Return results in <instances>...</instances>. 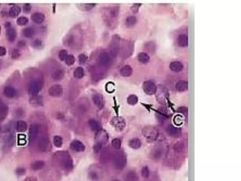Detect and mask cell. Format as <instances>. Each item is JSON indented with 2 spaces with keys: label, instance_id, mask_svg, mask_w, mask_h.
<instances>
[{
  "label": "cell",
  "instance_id": "obj_1",
  "mask_svg": "<svg viewBox=\"0 0 241 181\" xmlns=\"http://www.w3.org/2000/svg\"><path fill=\"white\" fill-rule=\"evenodd\" d=\"M55 159L58 164L65 169L70 170L73 168V160L66 151H60L56 153Z\"/></svg>",
  "mask_w": 241,
  "mask_h": 181
},
{
  "label": "cell",
  "instance_id": "obj_2",
  "mask_svg": "<svg viewBox=\"0 0 241 181\" xmlns=\"http://www.w3.org/2000/svg\"><path fill=\"white\" fill-rule=\"evenodd\" d=\"M120 38L117 35H113L109 44V52L111 57L115 58L119 53L120 49Z\"/></svg>",
  "mask_w": 241,
  "mask_h": 181
},
{
  "label": "cell",
  "instance_id": "obj_3",
  "mask_svg": "<svg viewBox=\"0 0 241 181\" xmlns=\"http://www.w3.org/2000/svg\"><path fill=\"white\" fill-rule=\"evenodd\" d=\"M113 164L115 169L122 170L127 163V159L124 153L119 151L115 153L113 158Z\"/></svg>",
  "mask_w": 241,
  "mask_h": 181
},
{
  "label": "cell",
  "instance_id": "obj_4",
  "mask_svg": "<svg viewBox=\"0 0 241 181\" xmlns=\"http://www.w3.org/2000/svg\"><path fill=\"white\" fill-rule=\"evenodd\" d=\"M144 136L148 141L153 142L156 140L158 136V130L156 128L152 126H146L143 130Z\"/></svg>",
  "mask_w": 241,
  "mask_h": 181
},
{
  "label": "cell",
  "instance_id": "obj_5",
  "mask_svg": "<svg viewBox=\"0 0 241 181\" xmlns=\"http://www.w3.org/2000/svg\"><path fill=\"white\" fill-rule=\"evenodd\" d=\"M42 81L39 80H32L29 85L28 92L33 97L37 96L42 88Z\"/></svg>",
  "mask_w": 241,
  "mask_h": 181
},
{
  "label": "cell",
  "instance_id": "obj_6",
  "mask_svg": "<svg viewBox=\"0 0 241 181\" xmlns=\"http://www.w3.org/2000/svg\"><path fill=\"white\" fill-rule=\"evenodd\" d=\"M132 45L129 42H123L120 47V54L122 58H127L131 55L132 53Z\"/></svg>",
  "mask_w": 241,
  "mask_h": 181
},
{
  "label": "cell",
  "instance_id": "obj_7",
  "mask_svg": "<svg viewBox=\"0 0 241 181\" xmlns=\"http://www.w3.org/2000/svg\"><path fill=\"white\" fill-rule=\"evenodd\" d=\"M143 89L145 93L149 95H153L157 91V87L156 85L151 81L145 82L143 85Z\"/></svg>",
  "mask_w": 241,
  "mask_h": 181
},
{
  "label": "cell",
  "instance_id": "obj_8",
  "mask_svg": "<svg viewBox=\"0 0 241 181\" xmlns=\"http://www.w3.org/2000/svg\"><path fill=\"white\" fill-rule=\"evenodd\" d=\"M48 93L51 96L59 97L62 96L63 93L62 86L58 84H55L51 86L48 90Z\"/></svg>",
  "mask_w": 241,
  "mask_h": 181
},
{
  "label": "cell",
  "instance_id": "obj_9",
  "mask_svg": "<svg viewBox=\"0 0 241 181\" xmlns=\"http://www.w3.org/2000/svg\"><path fill=\"white\" fill-rule=\"evenodd\" d=\"M111 124L119 131L123 130L126 125V123L124 119L120 117H113L111 121Z\"/></svg>",
  "mask_w": 241,
  "mask_h": 181
},
{
  "label": "cell",
  "instance_id": "obj_10",
  "mask_svg": "<svg viewBox=\"0 0 241 181\" xmlns=\"http://www.w3.org/2000/svg\"><path fill=\"white\" fill-rule=\"evenodd\" d=\"M166 131L169 136L173 138H178L181 134V130L180 129L171 125L167 127Z\"/></svg>",
  "mask_w": 241,
  "mask_h": 181
},
{
  "label": "cell",
  "instance_id": "obj_11",
  "mask_svg": "<svg viewBox=\"0 0 241 181\" xmlns=\"http://www.w3.org/2000/svg\"><path fill=\"white\" fill-rule=\"evenodd\" d=\"M39 128L38 125L36 124H32L30 126L29 131L28 140L30 142L35 141L39 134Z\"/></svg>",
  "mask_w": 241,
  "mask_h": 181
},
{
  "label": "cell",
  "instance_id": "obj_12",
  "mask_svg": "<svg viewBox=\"0 0 241 181\" xmlns=\"http://www.w3.org/2000/svg\"><path fill=\"white\" fill-rule=\"evenodd\" d=\"M111 56L109 53L107 52H101L99 57L100 63L103 66H106L109 65L111 62Z\"/></svg>",
  "mask_w": 241,
  "mask_h": 181
},
{
  "label": "cell",
  "instance_id": "obj_13",
  "mask_svg": "<svg viewBox=\"0 0 241 181\" xmlns=\"http://www.w3.org/2000/svg\"><path fill=\"white\" fill-rule=\"evenodd\" d=\"M7 25L6 26V35L7 38L8 40L10 42H13L16 40L17 37V33L16 31L14 28H12L11 26V25Z\"/></svg>",
  "mask_w": 241,
  "mask_h": 181
},
{
  "label": "cell",
  "instance_id": "obj_14",
  "mask_svg": "<svg viewBox=\"0 0 241 181\" xmlns=\"http://www.w3.org/2000/svg\"><path fill=\"white\" fill-rule=\"evenodd\" d=\"M39 150L42 152H46L50 148V142L48 138H43L39 141L38 144Z\"/></svg>",
  "mask_w": 241,
  "mask_h": 181
},
{
  "label": "cell",
  "instance_id": "obj_15",
  "mask_svg": "<svg viewBox=\"0 0 241 181\" xmlns=\"http://www.w3.org/2000/svg\"><path fill=\"white\" fill-rule=\"evenodd\" d=\"M70 148L76 152H82L85 150V146L83 142L80 141L75 140L70 144Z\"/></svg>",
  "mask_w": 241,
  "mask_h": 181
},
{
  "label": "cell",
  "instance_id": "obj_16",
  "mask_svg": "<svg viewBox=\"0 0 241 181\" xmlns=\"http://www.w3.org/2000/svg\"><path fill=\"white\" fill-rule=\"evenodd\" d=\"M80 38L77 37V35L75 34H71L66 38V45L69 47H74V46L76 45V44L78 42V41L80 40Z\"/></svg>",
  "mask_w": 241,
  "mask_h": 181
},
{
  "label": "cell",
  "instance_id": "obj_17",
  "mask_svg": "<svg viewBox=\"0 0 241 181\" xmlns=\"http://www.w3.org/2000/svg\"><path fill=\"white\" fill-rule=\"evenodd\" d=\"M65 71L62 69H56L51 73V77L54 80L56 81H60L65 77Z\"/></svg>",
  "mask_w": 241,
  "mask_h": 181
},
{
  "label": "cell",
  "instance_id": "obj_18",
  "mask_svg": "<svg viewBox=\"0 0 241 181\" xmlns=\"http://www.w3.org/2000/svg\"><path fill=\"white\" fill-rule=\"evenodd\" d=\"M31 19L37 24H41L44 21L45 16L41 12H35L32 15Z\"/></svg>",
  "mask_w": 241,
  "mask_h": 181
},
{
  "label": "cell",
  "instance_id": "obj_19",
  "mask_svg": "<svg viewBox=\"0 0 241 181\" xmlns=\"http://www.w3.org/2000/svg\"><path fill=\"white\" fill-rule=\"evenodd\" d=\"M92 100L95 105L99 108H101L103 106L104 102L102 97L99 94H96L93 95Z\"/></svg>",
  "mask_w": 241,
  "mask_h": 181
},
{
  "label": "cell",
  "instance_id": "obj_20",
  "mask_svg": "<svg viewBox=\"0 0 241 181\" xmlns=\"http://www.w3.org/2000/svg\"><path fill=\"white\" fill-rule=\"evenodd\" d=\"M3 93L7 97L13 98L16 96L17 91L16 89L12 86H7L4 88Z\"/></svg>",
  "mask_w": 241,
  "mask_h": 181
},
{
  "label": "cell",
  "instance_id": "obj_21",
  "mask_svg": "<svg viewBox=\"0 0 241 181\" xmlns=\"http://www.w3.org/2000/svg\"><path fill=\"white\" fill-rule=\"evenodd\" d=\"M133 70L131 66L129 65H126L123 66L120 71V74L123 77H129L132 74Z\"/></svg>",
  "mask_w": 241,
  "mask_h": 181
},
{
  "label": "cell",
  "instance_id": "obj_22",
  "mask_svg": "<svg viewBox=\"0 0 241 181\" xmlns=\"http://www.w3.org/2000/svg\"><path fill=\"white\" fill-rule=\"evenodd\" d=\"M183 65L179 61H175L171 63L170 68L171 71L175 72H179L183 69Z\"/></svg>",
  "mask_w": 241,
  "mask_h": 181
},
{
  "label": "cell",
  "instance_id": "obj_23",
  "mask_svg": "<svg viewBox=\"0 0 241 181\" xmlns=\"http://www.w3.org/2000/svg\"><path fill=\"white\" fill-rule=\"evenodd\" d=\"M21 8H20V6L18 5L13 6L10 8L9 11V15L12 18H15L18 16V15L21 12Z\"/></svg>",
  "mask_w": 241,
  "mask_h": 181
},
{
  "label": "cell",
  "instance_id": "obj_24",
  "mask_svg": "<svg viewBox=\"0 0 241 181\" xmlns=\"http://www.w3.org/2000/svg\"><path fill=\"white\" fill-rule=\"evenodd\" d=\"M88 123L89 127L92 130L96 131V132H98L100 130L101 126L100 125V123L97 121H96L93 119H89Z\"/></svg>",
  "mask_w": 241,
  "mask_h": 181
},
{
  "label": "cell",
  "instance_id": "obj_25",
  "mask_svg": "<svg viewBox=\"0 0 241 181\" xmlns=\"http://www.w3.org/2000/svg\"><path fill=\"white\" fill-rule=\"evenodd\" d=\"M178 44L181 47H186L188 45V37L187 35L182 34L178 37Z\"/></svg>",
  "mask_w": 241,
  "mask_h": 181
},
{
  "label": "cell",
  "instance_id": "obj_26",
  "mask_svg": "<svg viewBox=\"0 0 241 181\" xmlns=\"http://www.w3.org/2000/svg\"><path fill=\"white\" fill-rule=\"evenodd\" d=\"M176 88L179 92L185 91L188 88V83L187 81H179L176 85Z\"/></svg>",
  "mask_w": 241,
  "mask_h": 181
},
{
  "label": "cell",
  "instance_id": "obj_27",
  "mask_svg": "<svg viewBox=\"0 0 241 181\" xmlns=\"http://www.w3.org/2000/svg\"><path fill=\"white\" fill-rule=\"evenodd\" d=\"M27 125L24 121L20 120L17 123V130L20 133H24L27 130Z\"/></svg>",
  "mask_w": 241,
  "mask_h": 181
},
{
  "label": "cell",
  "instance_id": "obj_28",
  "mask_svg": "<svg viewBox=\"0 0 241 181\" xmlns=\"http://www.w3.org/2000/svg\"><path fill=\"white\" fill-rule=\"evenodd\" d=\"M8 113V107L3 104L0 105V121H3L5 119Z\"/></svg>",
  "mask_w": 241,
  "mask_h": 181
},
{
  "label": "cell",
  "instance_id": "obj_29",
  "mask_svg": "<svg viewBox=\"0 0 241 181\" xmlns=\"http://www.w3.org/2000/svg\"><path fill=\"white\" fill-rule=\"evenodd\" d=\"M23 34L24 36L26 38H31L35 35V29L31 27H27L24 29L23 30Z\"/></svg>",
  "mask_w": 241,
  "mask_h": 181
},
{
  "label": "cell",
  "instance_id": "obj_30",
  "mask_svg": "<svg viewBox=\"0 0 241 181\" xmlns=\"http://www.w3.org/2000/svg\"><path fill=\"white\" fill-rule=\"evenodd\" d=\"M129 145L131 148L133 149H138L141 147V142L139 139L134 138L129 142Z\"/></svg>",
  "mask_w": 241,
  "mask_h": 181
},
{
  "label": "cell",
  "instance_id": "obj_31",
  "mask_svg": "<svg viewBox=\"0 0 241 181\" xmlns=\"http://www.w3.org/2000/svg\"><path fill=\"white\" fill-rule=\"evenodd\" d=\"M44 162L41 160H38L32 164L31 168L34 171L40 170L44 167Z\"/></svg>",
  "mask_w": 241,
  "mask_h": 181
},
{
  "label": "cell",
  "instance_id": "obj_32",
  "mask_svg": "<svg viewBox=\"0 0 241 181\" xmlns=\"http://www.w3.org/2000/svg\"><path fill=\"white\" fill-rule=\"evenodd\" d=\"M137 59L140 62L146 64L149 61L150 58L149 55L145 52H141L137 56Z\"/></svg>",
  "mask_w": 241,
  "mask_h": 181
},
{
  "label": "cell",
  "instance_id": "obj_33",
  "mask_svg": "<svg viewBox=\"0 0 241 181\" xmlns=\"http://www.w3.org/2000/svg\"><path fill=\"white\" fill-rule=\"evenodd\" d=\"M84 75V71L83 68L79 66L77 68L74 72V76L76 79H81Z\"/></svg>",
  "mask_w": 241,
  "mask_h": 181
},
{
  "label": "cell",
  "instance_id": "obj_34",
  "mask_svg": "<svg viewBox=\"0 0 241 181\" xmlns=\"http://www.w3.org/2000/svg\"><path fill=\"white\" fill-rule=\"evenodd\" d=\"M137 22L136 17L134 16H129L126 20V25L128 27H131L134 26Z\"/></svg>",
  "mask_w": 241,
  "mask_h": 181
},
{
  "label": "cell",
  "instance_id": "obj_35",
  "mask_svg": "<svg viewBox=\"0 0 241 181\" xmlns=\"http://www.w3.org/2000/svg\"><path fill=\"white\" fill-rule=\"evenodd\" d=\"M126 181H137L138 176L136 173L133 171H131L127 173L126 176Z\"/></svg>",
  "mask_w": 241,
  "mask_h": 181
},
{
  "label": "cell",
  "instance_id": "obj_36",
  "mask_svg": "<svg viewBox=\"0 0 241 181\" xmlns=\"http://www.w3.org/2000/svg\"><path fill=\"white\" fill-rule=\"evenodd\" d=\"M162 155V150L161 148H156L153 151L152 156L154 159H160Z\"/></svg>",
  "mask_w": 241,
  "mask_h": 181
},
{
  "label": "cell",
  "instance_id": "obj_37",
  "mask_svg": "<svg viewBox=\"0 0 241 181\" xmlns=\"http://www.w3.org/2000/svg\"><path fill=\"white\" fill-rule=\"evenodd\" d=\"M53 143L56 147H61L63 144V140L60 136H55L53 138Z\"/></svg>",
  "mask_w": 241,
  "mask_h": 181
},
{
  "label": "cell",
  "instance_id": "obj_38",
  "mask_svg": "<svg viewBox=\"0 0 241 181\" xmlns=\"http://www.w3.org/2000/svg\"><path fill=\"white\" fill-rule=\"evenodd\" d=\"M18 145H20V146H24L26 144V136L25 134H18Z\"/></svg>",
  "mask_w": 241,
  "mask_h": 181
},
{
  "label": "cell",
  "instance_id": "obj_39",
  "mask_svg": "<svg viewBox=\"0 0 241 181\" xmlns=\"http://www.w3.org/2000/svg\"><path fill=\"white\" fill-rule=\"evenodd\" d=\"M137 102H138V98L137 96L134 94L130 95L127 99V102L129 104L131 105L136 104Z\"/></svg>",
  "mask_w": 241,
  "mask_h": 181
},
{
  "label": "cell",
  "instance_id": "obj_40",
  "mask_svg": "<svg viewBox=\"0 0 241 181\" xmlns=\"http://www.w3.org/2000/svg\"><path fill=\"white\" fill-rule=\"evenodd\" d=\"M28 22V19L27 18L24 16L20 17L17 20V24L21 26L26 25Z\"/></svg>",
  "mask_w": 241,
  "mask_h": 181
},
{
  "label": "cell",
  "instance_id": "obj_41",
  "mask_svg": "<svg viewBox=\"0 0 241 181\" xmlns=\"http://www.w3.org/2000/svg\"><path fill=\"white\" fill-rule=\"evenodd\" d=\"M65 62L66 65L69 66L73 65L75 61V59L74 55H68L66 59L65 60Z\"/></svg>",
  "mask_w": 241,
  "mask_h": 181
},
{
  "label": "cell",
  "instance_id": "obj_42",
  "mask_svg": "<svg viewBox=\"0 0 241 181\" xmlns=\"http://www.w3.org/2000/svg\"><path fill=\"white\" fill-rule=\"evenodd\" d=\"M68 56V51L66 49H62L61 51H60V52L58 53V57H59L60 60H61V61L65 60Z\"/></svg>",
  "mask_w": 241,
  "mask_h": 181
},
{
  "label": "cell",
  "instance_id": "obj_43",
  "mask_svg": "<svg viewBox=\"0 0 241 181\" xmlns=\"http://www.w3.org/2000/svg\"><path fill=\"white\" fill-rule=\"evenodd\" d=\"M112 145L113 147L115 149H119L121 146V142H120V140L118 138H115L114 139H113L112 141Z\"/></svg>",
  "mask_w": 241,
  "mask_h": 181
},
{
  "label": "cell",
  "instance_id": "obj_44",
  "mask_svg": "<svg viewBox=\"0 0 241 181\" xmlns=\"http://www.w3.org/2000/svg\"><path fill=\"white\" fill-rule=\"evenodd\" d=\"M21 54L20 51L17 49H13L12 53V57L14 59H17L20 57Z\"/></svg>",
  "mask_w": 241,
  "mask_h": 181
},
{
  "label": "cell",
  "instance_id": "obj_45",
  "mask_svg": "<svg viewBox=\"0 0 241 181\" xmlns=\"http://www.w3.org/2000/svg\"><path fill=\"white\" fill-rule=\"evenodd\" d=\"M102 148V143L101 142H97L94 145L93 150L95 153H99Z\"/></svg>",
  "mask_w": 241,
  "mask_h": 181
},
{
  "label": "cell",
  "instance_id": "obj_46",
  "mask_svg": "<svg viewBox=\"0 0 241 181\" xmlns=\"http://www.w3.org/2000/svg\"><path fill=\"white\" fill-rule=\"evenodd\" d=\"M141 175L143 177L147 178L149 176V171L147 167H143L141 170Z\"/></svg>",
  "mask_w": 241,
  "mask_h": 181
},
{
  "label": "cell",
  "instance_id": "obj_47",
  "mask_svg": "<svg viewBox=\"0 0 241 181\" xmlns=\"http://www.w3.org/2000/svg\"><path fill=\"white\" fill-rule=\"evenodd\" d=\"M42 44H43V43H42V41L39 39L35 40L32 42V43L33 47H35V48H39L42 46Z\"/></svg>",
  "mask_w": 241,
  "mask_h": 181
},
{
  "label": "cell",
  "instance_id": "obj_48",
  "mask_svg": "<svg viewBox=\"0 0 241 181\" xmlns=\"http://www.w3.org/2000/svg\"><path fill=\"white\" fill-rule=\"evenodd\" d=\"M79 63L81 64H83L86 62L87 60V57L84 54H81L78 57Z\"/></svg>",
  "mask_w": 241,
  "mask_h": 181
},
{
  "label": "cell",
  "instance_id": "obj_49",
  "mask_svg": "<svg viewBox=\"0 0 241 181\" xmlns=\"http://www.w3.org/2000/svg\"><path fill=\"white\" fill-rule=\"evenodd\" d=\"M32 6L29 3H26L24 5L23 7V12L25 13H30V12L31 11Z\"/></svg>",
  "mask_w": 241,
  "mask_h": 181
},
{
  "label": "cell",
  "instance_id": "obj_50",
  "mask_svg": "<svg viewBox=\"0 0 241 181\" xmlns=\"http://www.w3.org/2000/svg\"><path fill=\"white\" fill-rule=\"evenodd\" d=\"M89 176L90 178L92 180H97L99 178V176L96 172H91L89 174Z\"/></svg>",
  "mask_w": 241,
  "mask_h": 181
},
{
  "label": "cell",
  "instance_id": "obj_51",
  "mask_svg": "<svg viewBox=\"0 0 241 181\" xmlns=\"http://www.w3.org/2000/svg\"><path fill=\"white\" fill-rule=\"evenodd\" d=\"M15 139V138L14 135H13V134H10V136L8 138L9 144L12 146V144H13L14 143Z\"/></svg>",
  "mask_w": 241,
  "mask_h": 181
},
{
  "label": "cell",
  "instance_id": "obj_52",
  "mask_svg": "<svg viewBox=\"0 0 241 181\" xmlns=\"http://www.w3.org/2000/svg\"><path fill=\"white\" fill-rule=\"evenodd\" d=\"M6 49L3 46H0V56H3L6 54Z\"/></svg>",
  "mask_w": 241,
  "mask_h": 181
},
{
  "label": "cell",
  "instance_id": "obj_53",
  "mask_svg": "<svg viewBox=\"0 0 241 181\" xmlns=\"http://www.w3.org/2000/svg\"><path fill=\"white\" fill-rule=\"evenodd\" d=\"M17 173L18 175H22L25 173V169L23 168H19L17 170Z\"/></svg>",
  "mask_w": 241,
  "mask_h": 181
},
{
  "label": "cell",
  "instance_id": "obj_54",
  "mask_svg": "<svg viewBox=\"0 0 241 181\" xmlns=\"http://www.w3.org/2000/svg\"><path fill=\"white\" fill-rule=\"evenodd\" d=\"M96 4H92V3H89V4H85V8L86 9H87V10H89V9H92L93 8L94 6H95Z\"/></svg>",
  "mask_w": 241,
  "mask_h": 181
},
{
  "label": "cell",
  "instance_id": "obj_55",
  "mask_svg": "<svg viewBox=\"0 0 241 181\" xmlns=\"http://www.w3.org/2000/svg\"><path fill=\"white\" fill-rule=\"evenodd\" d=\"M1 26H0V34H1Z\"/></svg>",
  "mask_w": 241,
  "mask_h": 181
},
{
  "label": "cell",
  "instance_id": "obj_56",
  "mask_svg": "<svg viewBox=\"0 0 241 181\" xmlns=\"http://www.w3.org/2000/svg\"><path fill=\"white\" fill-rule=\"evenodd\" d=\"M113 181H119V180H113Z\"/></svg>",
  "mask_w": 241,
  "mask_h": 181
}]
</instances>
